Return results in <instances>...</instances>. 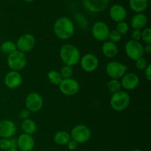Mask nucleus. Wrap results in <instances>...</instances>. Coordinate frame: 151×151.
Wrapping results in <instances>:
<instances>
[{
	"label": "nucleus",
	"instance_id": "obj_10",
	"mask_svg": "<svg viewBox=\"0 0 151 151\" xmlns=\"http://www.w3.org/2000/svg\"><path fill=\"white\" fill-rule=\"evenodd\" d=\"M17 50L25 53L31 51L35 45V38L32 34L25 33L21 35L16 41Z\"/></svg>",
	"mask_w": 151,
	"mask_h": 151
},
{
	"label": "nucleus",
	"instance_id": "obj_33",
	"mask_svg": "<svg viewBox=\"0 0 151 151\" xmlns=\"http://www.w3.org/2000/svg\"><path fill=\"white\" fill-rule=\"evenodd\" d=\"M142 37V31L140 29H134L131 32V40L139 41L141 39Z\"/></svg>",
	"mask_w": 151,
	"mask_h": 151
},
{
	"label": "nucleus",
	"instance_id": "obj_9",
	"mask_svg": "<svg viewBox=\"0 0 151 151\" xmlns=\"http://www.w3.org/2000/svg\"><path fill=\"white\" fill-rule=\"evenodd\" d=\"M44 100L38 93H29L25 99L26 109L30 112H38L42 109Z\"/></svg>",
	"mask_w": 151,
	"mask_h": 151
},
{
	"label": "nucleus",
	"instance_id": "obj_28",
	"mask_svg": "<svg viewBox=\"0 0 151 151\" xmlns=\"http://www.w3.org/2000/svg\"><path fill=\"white\" fill-rule=\"evenodd\" d=\"M60 75H61L63 79H68V78H72V75H73V68L72 66H63V67L60 69Z\"/></svg>",
	"mask_w": 151,
	"mask_h": 151
},
{
	"label": "nucleus",
	"instance_id": "obj_32",
	"mask_svg": "<svg viewBox=\"0 0 151 151\" xmlns=\"http://www.w3.org/2000/svg\"><path fill=\"white\" fill-rule=\"evenodd\" d=\"M147 62L145 58L142 57L139 58L138 60H136V66H137V69L140 71H143L146 69L147 66Z\"/></svg>",
	"mask_w": 151,
	"mask_h": 151
},
{
	"label": "nucleus",
	"instance_id": "obj_25",
	"mask_svg": "<svg viewBox=\"0 0 151 151\" xmlns=\"http://www.w3.org/2000/svg\"><path fill=\"white\" fill-rule=\"evenodd\" d=\"M1 50L3 53L9 55L16 51L17 47H16V43L13 42L12 41H6L1 44Z\"/></svg>",
	"mask_w": 151,
	"mask_h": 151
},
{
	"label": "nucleus",
	"instance_id": "obj_12",
	"mask_svg": "<svg viewBox=\"0 0 151 151\" xmlns=\"http://www.w3.org/2000/svg\"><path fill=\"white\" fill-rule=\"evenodd\" d=\"M81 66L83 70L86 72H92L97 69L99 66V60L95 55L87 53L81 58Z\"/></svg>",
	"mask_w": 151,
	"mask_h": 151
},
{
	"label": "nucleus",
	"instance_id": "obj_24",
	"mask_svg": "<svg viewBox=\"0 0 151 151\" xmlns=\"http://www.w3.org/2000/svg\"><path fill=\"white\" fill-rule=\"evenodd\" d=\"M11 148H17V139L14 138L1 139H0V149L7 150Z\"/></svg>",
	"mask_w": 151,
	"mask_h": 151
},
{
	"label": "nucleus",
	"instance_id": "obj_22",
	"mask_svg": "<svg viewBox=\"0 0 151 151\" xmlns=\"http://www.w3.org/2000/svg\"><path fill=\"white\" fill-rule=\"evenodd\" d=\"M70 140V134H69V133L65 131H58L54 136L55 143L60 146L67 145V144Z\"/></svg>",
	"mask_w": 151,
	"mask_h": 151
},
{
	"label": "nucleus",
	"instance_id": "obj_1",
	"mask_svg": "<svg viewBox=\"0 0 151 151\" xmlns=\"http://www.w3.org/2000/svg\"><path fill=\"white\" fill-rule=\"evenodd\" d=\"M53 31L57 38L61 40H67L72 38L75 33V25L73 22L66 16L60 17L55 22Z\"/></svg>",
	"mask_w": 151,
	"mask_h": 151
},
{
	"label": "nucleus",
	"instance_id": "obj_2",
	"mask_svg": "<svg viewBox=\"0 0 151 151\" xmlns=\"http://www.w3.org/2000/svg\"><path fill=\"white\" fill-rule=\"evenodd\" d=\"M60 58L66 66H74L81 60V52L73 44H64L60 50Z\"/></svg>",
	"mask_w": 151,
	"mask_h": 151
},
{
	"label": "nucleus",
	"instance_id": "obj_18",
	"mask_svg": "<svg viewBox=\"0 0 151 151\" xmlns=\"http://www.w3.org/2000/svg\"><path fill=\"white\" fill-rule=\"evenodd\" d=\"M121 86L128 91H131L137 88L139 84V78L135 73L125 74L122 78Z\"/></svg>",
	"mask_w": 151,
	"mask_h": 151
},
{
	"label": "nucleus",
	"instance_id": "obj_3",
	"mask_svg": "<svg viewBox=\"0 0 151 151\" xmlns=\"http://www.w3.org/2000/svg\"><path fill=\"white\" fill-rule=\"evenodd\" d=\"M131 97L124 91H119L112 94L110 100V105L116 111H122L129 106Z\"/></svg>",
	"mask_w": 151,
	"mask_h": 151
},
{
	"label": "nucleus",
	"instance_id": "obj_13",
	"mask_svg": "<svg viewBox=\"0 0 151 151\" xmlns=\"http://www.w3.org/2000/svg\"><path fill=\"white\" fill-rule=\"evenodd\" d=\"M109 0H83L84 7L91 13H100L107 8Z\"/></svg>",
	"mask_w": 151,
	"mask_h": 151
},
{
	"label": "nucleus",
	"instance_id": "obj_35",
	"mask_svg": "<svg viewBox=\"0 0 151 151\" xmlns=\"http://www.w3.org/2000/svg\"><path fill=\"white\" fill-rule=\"evenodd\" d=\"M78 143H77L76 142L74 141V140L71 139L70 141L69 142V143L67 144V147L69 150H75L78 148Z\"/></svg>",
	"mask_w": 151,
	"mask_h": 151
},
{
	"label": "nucleus",
	"instance_id": "obj_15",
	"mask_svg": "<svg viewBox=\"0 0 151 151\" xmlns=\"http://www.w3.org/2000/svg\"><path fill=\"white\" fill-rule=\"evenodd\" d=\"M4 83L10 89H15L22 85V77L19 72L12 70L5 75Z\"/></svg>",
	"mask_w": 151,
	"mask_h": 151
},
{
	"label": "nucleus",
	"instance_id": "obj_36",
	"mask_svg": "<svg viewBox=\"0 0 151 151\" xmlns=\"http://www.w3.org/2000/svg\"><path fill=\"white\" fill-rule=\"evenodd\" d=\"M145 76L146 79L148 81L151 80V65L148 64L146 69H145Z\"/></svg>",
	"mask_w": 151,
	"mask_h": 151
},
{
	"label": "nucleus",
	"instance_id": "obj_20",
	"mask_svg": "<svg viewBox=\"0 0 151 151\" xmlns=\"http://www.w3.org/2000/svg\"><path fill=\"white\" fill-rule=\"evenodd\" d=\"M147 24V16L142 13H137L132 17L131 20V27L134 29H140L145 28Z\"/></svg>",
	"mask_w": 151,
	"mask_h": 151
},
{
	"label": "nucleus",
	"instance_id": "obj_11",
	"mask_svg": "<svg viewBox=\"0 0 151 151\" xmlns=\"http://www.w3.org/2000/svg\"><path fill=\"white\" fill-rule=\"evenodd\" d=\"M110 29L109 26L103 22H97L93 24L91 33L93 37L99 41L108 40Z\"/></svg>",
	"mask_w": 151,
	"mask_h": 151
},
{
	"label": "nucleus",
	"instance_id": "obj_34",
	"mask_svg": "<svg viewBox=\"0 0 151 151\" xmlns=\"http://www.w3.org/2000/svg\"><path fill=\"white\" fill-rule=\"evenodd\" d=\"M29 116H30V111H28L27 109H23V110L21 111L20 113H19V117H20L21 119H24V120L27 119H29Z\"/></svg>",
	"mask_w": 151,
	"mask_h": 151
},
{
	"label": "nucleus",
	"instance_id": "obj_21",
	"mask_svg": "<svg viewBox=\"0 0 151 151\" xmlns=\"http://www.w3.org/2000/svg\"><path fill=\"white\" fill-rule=\"evenodd\" d=\"M131 10L137 13H141L146 10L148 6L147 0H129Z\"/></svg>",
	"mask_w": 151,
	"mask_h": 151
},
{
	"label": "nucleus",
	"instance_id": "obj_40",
	"mask_svg": "<svg viewBox=\"0 0 151 151\" xmlns=\"http://www.w3.org/2000/svg\"><path fill=\"white\" fill-rule=\"evenodd\" d=\"M131 151H143V150H140V149H134V150H132Z\"/></svg>",
	"mask_w": 151,
	"mask_h": 151
},
{
	"label": "nucleus",
	"instance_id": "obj_26",
	"mask_svg": "<svg viewBox=\"0 0 151 151\" xmlns=\"http://www.w3.org/2000/svg\"><path fill=\"white\" fill-rule=\"evenodd\" d=\"M47 77H48V79L50 81V82L52 84H53V85L58 86L60 84V83L62 81V80H63L60 72H57L55 70L50 71L48 73Z\"/></svg>",
	"mask_w": 151,
	"mask_h": 151
},
{
	"label": "nucleus",
	"instance_id": "obj_31",
	"mask_svg": "<svg viewBox=\"0 0 151 151\" xmlns=\"http://www.w3.org/2000/svg\"><path fill=\"white\" fill-rule=\"evenodd\" d=\"M121 38H122V35L116 29H114V30L110 31L108 39H109V41H111V42L116 44V43L120 41Z\"/></svg>",
	"mask_w": 151,
	"mask_h": 151
},
{
	"label": "nucleus",
	"instance_id": "obj_6",
	"mask_svg": "<svg viewBox=\"0 0 151 151\" xmlns=\"http://www.w3.org/2000/svg\"><path fill=\"white\" fill-rule=\"evenodd\" d=\"M125 51L127 56L133 60H138L145 54L144 47L139 41L130 40L125 46Z\"/></svg>",
	"mask_w": 151,
	"mask_h": 151
},
{
	"label": "nucleus",
	"instance_id": "obj_7",
	"mask_svg": "<svg viewBox=\"0 0 151 151\" xmlns=\"http://www.w3.org/2000/svg\"><path fill=\"white\" fill-rule=\"evenodd\" d=\"M127 69V66L121 62L113 60L106 65V72L108 76L111 79L119 80L125 75Z\"/></svg>",
	"mask_w": 151,
	"mask_h": 151
},
{
	"label": "nucleus",
	"instance_id": "obj_41",
	"mask_svg": "<svg viewBox=\"0 0 151 151\" xmlns=\"http://www.w3.org/2000/svg\"><path fill=\"white\" fill-rule=\"evenodd\" d=\"M42 1H45V0H42Z\"/></svg>",
	"mask_w": 151,
	"mask_h": 151
},
{
	"label": "nucleus",
	"instance_id": "obj_30",
	"mask_svg": "<svg viewBox=\"0 0 151 151\" xmlns=\"http://www.w3.org/2000/svg\"><path fill=\"white\" fill-rule=\"evenodd\" d=\"M141 39H142L145 44H151V29L150 28L146 27L143 29L142 31Z\"/></svg>",
	"mask_w": 151,
	"mask_h": 151
},
{
	"label": "nucleus",
	"instance_id": "obj_29",
	"mask_svg": "<svg viewBox=\"0 0 151 151\" xmlns=\"http://www.w3.org/2000/svg\"><path fill=\"white\" fill-rule=\"evenodd\" d=\"M128 29H129V26H128V23L125 22V21L118 22V23L116 24V30L121 35H125V34L128 32Z\"/></svg>",
	"mask_w": 151,
	"mask_h": 151
},
{
	"label": "nucleus",
	"instance_id": "obj_4",
	"mask_svg": "<svg viewBox=\"0 0 151 151\" xmlns=\"http://www.w3.org/2000/svg\"><path fill=\"white\" fill-rule=\"evenodd\" d=\"M7 62L8 66L12 70L19 72L26 66L27 60L24 53L16 50L12 54L9 55Z\"/></svg>",
	"mask_w": 151,
	"mask_h": 151
},
{
	"label": "nucleus",
	"instance_id": "obj_38",
	"mask_svg": "<svg viewBox=\"0 0 151 151\" xmlns=\"http://www.w3.org/2000/svg\"><path fill=\"white\" fill-rule=\"evenodd\" d=\"M6 151H19V150H18L17 148H11V149H9V150H7Z\"/></svg>",
	"mask_w": 151,
	"mask_h": 151
},
{
	"label": "nucleus",
	"instance_id": "obj_16",
	"mask_svg": "<svg viewBox=\"0 0 151 151\" xmlns=\"http://www.w3.org/2000/svg\"><path fill=\"white\" fill-rule=\"evenodd\" d=\"M35 147V140L32 135L22 134L17 139V147L21 151H32Z\"/></svg>",
	"mask_w": 151,
	"mask_h": 151
},
{
	"label": "nucleus",
	"instance_id": "obj_14",
	"mask_svg": "<svg viewBox=\"0 0 151 151\" xmlns=\"http://www.w3.org/2000/svg\"><path fill=\"white\" fill-rule=\"evenodd\" d=\"M16 132V126L14 122L8 119L0 121V137L3 139L12 138Z\"/></svg>",
	"mask_w": 151,
	"mask_h": 151
},
{
	"label": "nucleus",
	"instance_id": "obj_23",
	"mask_svg": "<svg viewBox=\"0 0 151 151\" xmlns=\"http://www.w3.org/2000/svg\"><path fill=\"white\" fill-rule=\"evenodd\" d=\"M22 131H24V134H29V135H32L35 134L37 131V125L35 121L31 119H27L23 120L22 125Z\"/></svg>",
	"mask_w": 151,
	"mask_h": 151
},
{
	"label": "nucleus",
	"instance_id": "obj_39",
	"mask_svg": "<svg viewBox=\"0 0 151 151\" xmlns=\"http://www.w3.org/2000/svg\"><path fill=\"white\" fill-rule=\"evenodd\" d=\"M24 1H26V2H32V1H33L34 0H24Z\"/></svg>",
	"mask_w": 151,
	"mask_h": 151
},
{
	"label": "nucleus",
	"instance_id": "obj_5",
	"mask_svg": "<svg viewBox=\"0 0 151 151\" xmlns=\"http://www.w3.org/2000/svg\"><path fill=\"white\" fill-rule=\"evenodd\" d=\"M91 130L85 125H78L71 130V139L78 144H83L88 142L91 138Z\"/></svg>",
	"mask_w": 151,
	"mask_h": 151
},
{
	"label": "nucleus",
	"instance_id": "obj_37",
	"mask_svg": "<svg viewBox=\"0 0 151 151\" xmlns=\"http://www.w3.org/2000/svg\"><path fill=\"white\" fill-rule=\"evenodd\" d=\"M144 52L147 54H150L151 52V45L150 44H147L145 47H144Z\"/></svg>",
	"mask_w": 151,
	"mask_h": 151
},
{
	"label": "nucleus",
	"instance_id": "obj_17",
	"mask_svg": "<svg viewBox=\"0 0 151 151\" xmlns=\"http://www.w3.org/2000/svg\"><path fill=\"white\" fill-rule=\"evenodd\" d=\"M111 19L116 22H123L127 17V10L125 7L119 4H113L109 10Z\"/></svg>",
	"mask_w": 151,
	"mask_h": 151
},
{
	"label": "nucleus",
	"instance_id": "obj_27",
	"mask_svg": "<svg viewBox=\"0 0 151 151\" xmlns=\"http://www.w3.org/2000/svg\"><path fill=\"white\" fill-rule=\"evenodd\" d=\"M108 89L111 94H115L118 91H121V83L118 80L111 79L107 84Z\"/></svg>",
	"mask_w": 151,
	"mask_h": 151
},
{
	"label": "nucleus",
	"instance_id": "obj_19",
	"mask_svg": "<svg viewBox=\"0 0 151 151\" xmlns=\"http://www.w3.org/2000/svg\"><path fill=\"white\" fill-rule=\"evenodd\" d=\"M102 52L105 57L108 58H113L118 54V47L115 43L111 41H106L102 47Z\"/></svg>",
	"mask_w": 151,
	"mask_h": 151
},
{
	"label": "nucleus",
	"instance_id": "obj_8",
	"mask_svg": "<svg viewBox=\"0 0 151 151\" xmlns=\"http://www.w3.org/2000/svg\"><path fill=\"white\" fill-rule=\"evenodd\" d=\"M58 86L60 92L66 96L75 95L80 90L79 83L73 78L63 79Z\"/></svg>",
	"mask_w": 151,
	"mask_h": 151
}]
</instances>
